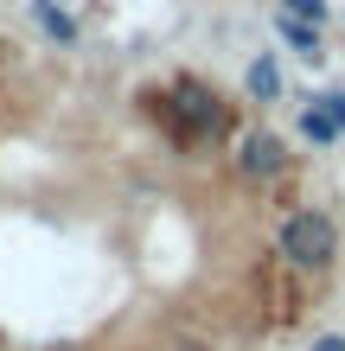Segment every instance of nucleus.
Listing matches in <instances>:
<instances>
[{
  "label": "nucleus",
  "instance_id": "1",
  "mask_svg": "<svg viewBox=\"0 0 345 351\" xmlns=\"http://www.w3.org/2000/svg\"><path fill=\"white\" fill-rule=\"evenodd\" d=\"M147 102L167 115V128H173L179 147H198V141H224V134H230L224 96H217L211 84H198V77H179L167 96H147Z\"/></svg>",
  "mask_w": 345,
  "mask_h": 351
},
{
  "label": "nucleus",
  "instance_id": "2",
  "mask_svg": "<svg viewBox=\"0 0 345 351\" xmlns=\"http://www.w3.org/2000/svg\"><path fill=\"white\" fill-rule=\"evenodd\" d=\"M275 250L294 268H307V275H326V268L339 262V223L326 211H288L281 230H275Z\"/></svg>",
  "mask_w": 345,
  "mask_h": 351
},
{
  "label": "nucleus",
  "instance_id": "3",
  "mask_svg": "<svg viewBox=\"0 0 345 351\" xmlns=\"http://www.w3.org/2000/svg\"><path fill=\"white\" fill-rule=\"evenodd\" d=\"M281 167H288V147H281V134L250 128V134L237 141V173H243V179H275Z\"/></svg>",
  "mask_w": 345,
  "mask_h": 351
},
{
  "label": "nucleus",
  "instance_id": "4",
  "mask_svg": "<svg viewBox=\"0 0 345 351\" xmlns=\"http://www.w3.org/2000/svg\"><path fill=\"white\" fill-rule=\"evenodd\" d=\"M275 32H281V45H288L300 64H313V71L326 64V32H320V26H307V19H294V13L275 7Z\"/></svg>",
  "mask_w": 345,
  "mask_h": 351
},
{
  "label": "nucleus",
  "instance_id": "5",
  "mask_svg": "<svg viewBox=\"0 0 345 351\" xmlns=\"http://www.w3.org/2000/svg\"><path fill=\"white\" fill-rule=\"evenodd\" d=\"M32 26L45 32L51 45H64V51L84 45V26H77V13H71V7H58V0H32Z\"/></svg>",
  "mask_w": 345,
  "mask_h": 351
},
{
  "label": "nucleus",
  "instance_id": "6",
  "mask_svg": "<svg viewBox=\"0 0 345 351\" xmlns=\"http://www.w3.org/2000/svg\"><path fill=\"white\" fill-rule=\"evenodd\" d=\"M243 96L250 102H281V64H275V51H262L243 64Z\"/></svg>",
  "mask_w": 345,
  "mask_h": 351
},
{
  "label": "nucleus",
  "instance_id": "7",
  "mask_svg": "<svg viewBox=\"0 0 345 351\" xmlns=\"http://www.w3.org/2000/svg\"><path fill=\"white\" fill-rule=\"evenodd\" d=\"M294 128H300V141H307V147H339V141H345V134H339V121L326 115V102H320V96L294 115Z\"/></svg>",
  "mask_w": 345,
  "mask_h": 351
},
{
  "label": "nucleus",
  "instance_id": "8",
  "mask_svg": "<svg viewBox=\"0 0 345 351\" xmlns=\"http://www.w3.org/2000/svg\"><path fill=\"white\" fill-rule=\"evenodd\" d=\"M281 13L307 19V26H326V19H333V0H281Z\"/></svg>",
  "mask_w": 345,
  "mask_h": 351
},
{
  "label": "nucleus",
  "instance_id": "9",
  "mask_svg": "<svg viewBox=\"0 0 345 351\" xmlns=\"http://www.w3.org/2000/svg\"><path fill=\"white\" fill-rule=\"evenodd\" d=\"M320 102H326V115L339 121V134H345V90H326V96H320Z\"/></svg>",
  "mask_w": 345,
  "mask_h": 351
},
{
  "label": "nucleus",
  "instance_id": "10",
  "mask_svg": "<svg viewBox=\"0 0 345 351\" xmlns=\"http://www.w3.org/2000/svg\"><path fill=\"white\" fill-rule=\"evenodd\" d=\"M307 351H345V332H320V339H313Z\"/></svg>",
  "mask_w": 345,
  "mask_h": 351
}]
</instances>
